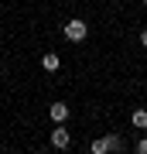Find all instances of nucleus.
Listing matches in <instances>:
<instances>
[{
  "instance_id": "8",
  "label": "nucleus",
  "mask_w": 147,
  "mask_h": 154,
  "mask_svg": "<svg viewBox=\"0 0 147 154\" xmlns=\"http://www.w3.org/2000/svg\"><path fill=\"white\" fill-rule=\"evenodd\" d=\"M137 151H140V154H147V137H144V140H137Z\"/></svg>"
},
{
  "instance_id": "4",
  "label": "nucleus",
  "mask_w": 147,
  "mask_h": 154,
  "mask_svg": "<svg viewBox=\"0 0 147 154\" xmlns=\"http://www.w3.org/2000/svg\"><path fill=\"white\" fill-rule=\"evenodd\" d=\"M41 65H44V72H58V65H62V58L55 55V51H48V55L41 58Z\"/></svg>"
},
{
  "instance_id": "2",
  "label": "nucleus",
  "mask_w": 147,
  "mask_h": 154,
  "mask_svg": "<svg viewBox=\"0 0 147 154\" xmlns=\"http://www.w3.org/2000/svg\"><path fill=\"white\" fill-rule=\"evenodd\" d=\"M51 147L55 151H65L69 147V130H65V127H55V130H51Z\"/></svg>"
},
{
  "instance_id": "1",
  "label": "nucleus",
  "mask_w": 147,
  "mask_h": 154,
  "mask_svg": "<svg viewBox=\"0 0 147 154\" xmlns=\"http://www.w3.org/2000/svg\"><path fill=\"white\" fill-rule=\"evenodd\" d=\"M86 34H89V24L86 21H65V38L69 41H86Z\"/></svg>"
},
{
  "instance_id": "10",
  "label": "nucleus",
  "mask_w": 147,
  "mask_h": 154,
  "mask_svg": "<svg viewBox=\"0 0 147 154\" xmlns=\"http://www.w3.org/2000/svg\"><path fill=\"white\" fill-rule=\"evenodd\" d=\"M144 7H147V0H144Z\"/></svg>"
},
{
  "instance_id": "3",
  "label": "nucleus",
  "mask_w": 147,
  "mask_h": 154,
  "mask_svg": "<svg viewBox=\"0 0 147 154\" xmlns=\"http://www.w3.org/2000/svg\"><path fill=\"white\" fill-rule=\"evenodd\" d=\"M48 113H51V120H55V123H65V120H69V106H65V103H51V110H48Z\"/></svg>"
},
{
  "instance_id": "7",
  "label": "nucleus",
  "mask_w": 147,
  "mask_h": 154,
  "mask_svg": "<svg viewBox=\"0 0 147 154\" xmlns=\"http://www.w3.org/2000/svg\"><path fill=\"white\" fill-rule=\"evenodd\" d=\"M93 154H106V140H93Z\"/></svg>"
},
{
  "instance_id": "6",
  "label": "nucleus",
  "mask_w": 147,
  "mask_h": 154,
  "mask_svg": "<svg viewBox=\"0 0 147 154\" xmlns=\"http://www.w3.org/2000/svg\"><path fill=\"white\" fill-rule=\"evenodd\" d=\"M106 140V151H123V140L116 137V134H109V137H103Z\"/></svg>"
},
{
  "instance_id": "5",
  "label": "nucleus",
  "mask_w": 147,
  "mask_h": 154,
  "mask_svg": "<svg viewBox=\"0 0 147 154\" xmlns=\"http://www.w3.org/2000/svg\"><path fill=\"white\" fill-rule=\"evenodd\" d=\"M130 123L137 127V130H147V110H133L130 113Z\"/></svg>"
},
{
  "instance_id": "9",
  "label": "nucleus",
  "mask_w": 147,
  "mask_h": 154,
  "mask_svg": "<svg viewBox=\"0 0 147 154\" xmlns=\"http://www.w3.org/2000/svg\"><path fill=\"white\" fill-rule=\"evenodd\" d=\"M140 45H144V48H147V28L140 31Z\"/></svg>"
}]
</instances>
